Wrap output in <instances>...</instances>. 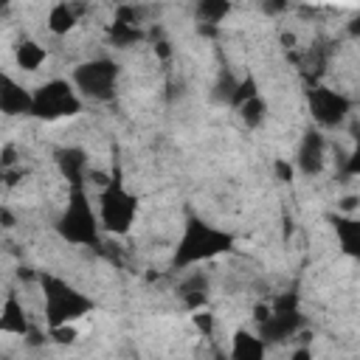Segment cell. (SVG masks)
Here are the masks:
<instances>
[{"label": "cell", "mask_w": 360, "mask_h": 360, "mask_svg": "<svg viewBox=\"0 0 360 360\" xmlns=\"http://www.w3.org/2000/svg\"><path fill=\"white\" fill-rule=\"evenodd\" d=\"M0 112L3 115H31V90L3 70H0Z\"/></svg>", "instance_id": "30bf717a"}, {"label": "cell", "mask_w": 360, "mask_h": 360, "mask_svg": "<svg viewBox=\"0 0 360 360\" xmlns=\"http://www.w3.org/2000/svg\"><path fill=\"white\" fill-rule=\"evenodd\" d=\"M236 112H239V118H242V124H245L248 129H256V127H262L264 118H267V104H264V98L256 93V96L245 98V101L236 107Z\"/></svg>", "instance_id": "ffe728a7"}, {"label": "cell", "mask_w": 360, "mask_h": 360, "mask_svg": "<svg viewBox=\"0 0 360 360\" xmlns=\"http://www.w3.org/2000/svg\"><path fill=\"white\" fill-rule=\"evenodd\" d=\"M295 166L307 177H315V174L323 172V166H326V138L318 129H307L301 135V143H298V152H295Z\"/></svg>", "instance_id": "9c48e42d"}, {"label": "cell", "mask_w": 360, "mask_h": 360, "mask_svg": "<svg viewBox=\"0 0 360 360\" xmlns=\"http://www.w3.org/2000/svg\"><path fill=\"white\" fill-rule=\"evenodd\" d=\"M53 160H56L59 174H62L70 186H84L90 160H87V152H84L82 146H62V149L53 152Z\"/></svg>", "instance_id": "8fae6325"}, {"label": "cell", "mask_w": 360, "mask_h": 360, "mask_svg": "<svg viewBox=\"0 0 360 360\" xmlns=\"http://www.w3.org/2000/svg\"><path fill=\"white\" fill-rule=\"evenodd\" d=\"M287 6H290V0H262L264 14H281V11H287Z\"/></svg>", "instance_id": "d4e9b609"}, {"label": "cell", "mask_w": 360, "mask_h": 360, "mask_svg": "<svg viewBox=\"0 0 360 360\" xmlns=\"http://www.w3.org/2000/svg\"><path fill=\"white\" fill-rule=\"evenodd\" d=\"M231 248H233V236L228 231L214 228L200 217H188L183 225V233L177 239L172 264L180 270H188L194 264H202V262H211V259L228 253Z\"/></svg>", "instance_id": "6da1fadb"}, {"label": "cell", "mask_w": 360, "mask_h": 360, "mask_svg": "<svg viewBox=\"0 0 360 360\" xmlns=\"http://www.w3.org/2000/svg\"><path fill=\"white\" fill-rule=\"evenodd\" d=\"M0 228H14V217L8 208H0Z\"/></svg>", "instance_id": "4316f807"}, {"label": "cell", "mask_w": 360, "mask_h": 360, "mask_svg": "<svg viewBox=\"0 0 360 360\" xmlns=\"http://www.w3.org/2000/svg\"><path fill=\"white\" fill-rule=\"evenodd\" d=\"M256 93H259L256 76H250V73H248L245 79H239V82H236V87H233V96H231V101H228V104H231V107H239L245 98H250V96H256Z\"/></svg>", "instance_id": "44dd1931"}, {"label": "cell", "mask_w": 360, "mask_h": 360, "mask_svg": "<svg viewBox=\"0 0 360 360\" xmlns=\"http://www.w3.org/2000/svg\"><path fill=\"white\" fill-rule=\"evenodd\" d=\"M177 295L183 298V304H186L188 309L205 307V301H208V278H205L202 273H191L186 281H180Z\"/></svg>", "instance_id": "2e32d148"}, {"label": "cell", "mask_w": 360, "mask_h": 360, "mask_svg": "<svg viewBox=\"0 0 360 360\" xmlns=\"http://www.w3.org/2000/svg\"><path fill=\"white\" fill-rule=\"evenodd\" d=\"M332 222H335V233L340 239L343 253L357 256L360 253V222H357V217L354 214H338V217H332Z\"/></svg>", "instance_id": "9a60e30c"}, {"label": "cell", "mask_w": 360, "mask_h": 360, "mask_svg": "<svg viewBox=\"0 0 360 360\" xmlns=\"http://www.w3.org/2000/svg\"><path fill=\"white\" fill-rule=\"evenodd\" d=\"M45 56H48V51H45L37 39H20L17 48H14V62H17V68L25 70V73L39 70L42 62H45Z\"/></svg>", "instance_id": "e0dca14e"}, {"label": "cell", "mask_w": 360, "mask_h": 360, "mask_svg": "<svg viewBox=\"0 0 360 360\" xmlns=\"http://www.w3.org/2000/svg\"><path fill=\"white\" fill-rule=\"evenodd\" d=\"M14 163V146L8 143V146H3V152H0V169H8Z\"/></svg>", "instance_id": "484cf974"}, {"label": "cell", "mask_w": 360, "mask_h": 360, "mask_svg": "<svg viewBox=\"0 0 360 360\" xmlns=\"http://www.w3.org/2000/svg\"><path fill=\"white\" fill-rule=\"evenodd\" d=\"M98 225L101 231L112 233V236H124L129 233L135 217H138V197L129 194V188L124 186V177H121V169L115 166L112 177L101 186V194H98Z\"/></svg>", "instance_id": "277c9868"}, {"label": "cell", "mask_w": 360, "mask_h": 360, "mask_svg": "<svg viewBox=\"0 0 360 360\" xmlns=\"http://www.w3.org/2000/svg\"><path fill=\"white\" fill-rule=\"evenodd\" d=\"M191 323L194 329L202 335V338H214V329H217V318L208 312V309H191Z\"/></svg>", "instance_id": "7402d4cb"}, {"label": "cell", "mask_w": 360, "mask_h": 360, "mask_svg": "<svg viewBox=\"0 0 360 360\" xmlns=\"http://www.w3.org/2000/svg\"><path fill=\"white\" fill-rule=\"evenodd\" d=\"M233 87H236V82L231 79V73H225V76L217 82L214 98H219V101H231V96H233Z\"/></svg>", "instance_id": "603a6c76"}, {"label": "cell", "mask_w": 360, "mask_h": 360, "mask_svg": "<svg viewBox=\"0 0 360 360\" xmlns=\"http://www.w3.org/2000/svg\"><path fill=\"white\" fill-rule=\"evenodd\" d=\"M273 172H276V177H278L281 183H290V180H292V163L284 160V158L273 160Z\"/></svg>", "instance_id": "cb8c5ba5"}, {"label": "cell", "mask_w": 360, "mask_h": 360, "mask_svg": "<svg viewBox=\"0 0 360 360\" xmlns=\"http://www.w3.org/2000/svg\"><path fill=\"white\" fill-rule=\"evenodd\" d=\"M118 76H121L118 62H112L107 56H96V59H87V62L76 65L73 87L79 90V96H84L90 101H110L115 96Z\"/></svg>", "instance_id": "8992f818"}, {"label": "cell", "mask_w": 360, "mask_h": 360, "mask_svg": "<svg viewBox=\"0 0 360 360\" xmlns=\"http://www.w3.org/2000/svg\"><path fill=\"white\" fill-rule=\"evenodd\" d=\"M354 202H357V197H346V200L340 202V211H346V214H352V211H354Z\"/></svg>", "instance_id": "83f0119b"}, {"label": "cell", "mask_w": 360, "mask_h": 360, "mask_svg": "<svg viewBox=\"0 0 360 360\" xmlns=\"http://www.w3.org/2000/svg\"><path fill=\"white\" fill-rule=\"evenodd\" d=\"M82 11H84V6H79V3H73V0H59V3H53L51 11H48V31L56 34V37L73 31L76 22H79V17H82Z\"/></svg>", "instance_id": "4fadbf2b"}, {"label": "cell", "mask_w": 360, "mask_h": 360, "mask_svg": "<svg viewBox=\"0 0 360 360\" xmlns=\"http://www.w3.org/2000/svg\"><path fill=\"white\" fill-rule=\"evenodd\" d=\"M267 354V343L248 332V329H236L233 338H231V357L233 360H262Z\"/></svg>", "instance_id": "5bb4252c"}, {"label": "cell", "mask_w": 360, "mask_h": 360, "mask_svg": "<svg viewBox=\"0 0 360 360\" xmlns=\"http://www.w3.org/2000/svg\"><path fill=\"white\" fill-rule=\"evenodd\" d=\"M56 233L70 242V245H82V248H98V214L90 205V197L84 191V186H70L68 191V205L62 208L59 219H56Z\"/></svg>", "instance_id": "3957f363"}, {"label": "cell", "mask_w": 360, "mask_h": 360, "mask_svg": "<svg viewBox=\"0 0 360 360\" xmlns=\"http://www.w3.org/2000/svg\"><path fill=\"white\" fill-rule=\"evenodd\" d=\"M82 112V96L68 79H51L31 90V115L39 121H62Z\"/></svg>", "instance_id": "5b68a950"}, {"label": "cell", "mask_w": 360, "mask_h": 360, "mask_svg": "<svg viewBox=\"0 0 360 360\" xmlns=\"http://www.w3.org/2000/svg\"><path fill=\"white\" fill-rule=\"evenodd\" d=\"M231 14V0H197V22L200 25H219Z\"/></svg>", "instance_id": "d6986e66"}, {"label": "cell", "mask_w": 360, "mask_h": 360, "mask_svg": "<svg viewBox=\"0 0 360 360\" xmlns=\"http://www.w3.org/2000/svg\"><path fill=\"white\" fill-rule=\"evenodd\" d=\"M259 326V338L264 343H284L290 338H295L304 326V318L298 312V298L295 292H284L278 298L270 301V312Z\"/></svg>", "instance_id": "52a82bcc"}, {"label": "cell", "mask_w": 360, "mask_h": 360, "mask_svg": "<svg viewBox=\"0 0 360 360\" xmlns=\"http://www.w3.org/2000/svg\"><path fill=\"white\" fill-rule=\"evenodd\" d=\"M28 329H31V318H28L22 301L17 298V292H8L6 301H3V307H0V332L25 338Z\"/></svg>", "instance_id": "7c38bea8"}, {"label": "cell", "mask_w": 360, "mask_h": 360, "mask_svg": "<svg viewBox=\"0 0 360 360\" xmlns=\"http://www.w3.org/2000/svg\"><path fill=\"white\" fill-rule=\"evenodd\" d=\"M39 287H42V301H45V326H65V323H76L84 315H90L96 309L93 298L84 295L82 290H76L73 284H68L59 276L42 273L39 276Z\"/></svg>", "instance_id": "7a4b0ae2"}, {"label": "cell", "mask_w": 360, "mask_h": 360, "mask_svg": "<svg viewBox=\"0 0 360 360\" xmlns=\"http://www.w3.org/2000/svg\"><path fill=\"white\" fill-rule=\"evenodd\" d=\"M107 34H110V42H112L115 48H132L135 42L143 39V28H141V25L127 22V20H118V17L110 22Z\"/></svg>", "instance_id": "ac0fdd59"}, {"label": "cell", "mask_w": 360, "mask_h": 360, "mask_svg": "<svg viewBox=\"0 0 360 360\" xmlns=\"http://www.w3.org/2000/svg\"><path fill=\"white\" fill-rule=\"evenodd\" d=\"M307 104H309L312 121L323 129L343 127V121L352 115V98L340 90L326 87V84H312L307 93Z\"/></svg>", "instance_id": "ba28073f"}, {"label": "cell", "mask_w": 360, "mask_h": 360, "mask_svg": "<svg viewBox=\"0 0 360 360\" xmlns=\"http://www.w3.org/2000/svg\"><path fill=\"white\" fill-rule=\"evenodd\" d=\"M11 3H14V0H0V11H6V8L11 6Z\"/></svg>", "instance_id": "f1b7e54d"}]
</instances>
